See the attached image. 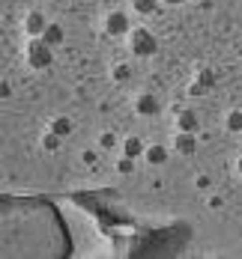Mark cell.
<instances>
[{
  "label": "cell",
  "instance_id": "1",
  "mask_svg": "<svg viewBox=\"0 0 242 259\" xmlns=\"http://www.w3.org/2000/svg\"><path fill=\"white\" fill-rule=\"evenodd\" d=\"M129 48H132L134 57L150 60V57L159 54V39H156V33H150L147 27H137V30L129 33Z\"/></svg>",
  "mask_w": 242,
  "mask_h": 259
},
{
  "label": "cell",
  "instance_id": "2",
  "mask_svg": "<svg viewBox=\"0 0 242 259\" xmlns=\"http://www.w3.org/2000/svg\"><path fill=\"white\" fill-rule=\"evenodd\" d=\"M24 60H27V66H30V69L42 72V69H48V66L54 63V48H51V45H45L42 39H27Z\"/></svg>",
  "mask_w": 242,
  "mask_h": 259
},
{
  "label": "cell",
  "instance_id": "3",
  "mask_svg": "<svg viewBox=\"0 0 242 259\" xmlns=\"http://www.w3.org/2000/svg\"><path fill=\"white\" fill-rule=\"evenodd\" d=\"M102 30H105L108 36H114V39H123V36H129V33H132V30H129V15H126L123 9H114V12H108Z\"/></svg>",
  "mask_w": 242,
  "mask_h": 259
},
{
  "label": "cell",
  "instance_id": "4",
  "mask_svg": "<svg viewBox=\"0 0 242 259\" xmlns=\"http://www.w3.org/2000/svg\"><path fill=\"white\" fill-rule=\"evenodd\" d=\"M174 152L177 155H194L197 152V131H177V140H174Z\"/></svg>",
  "mask_w": 242,
  "mask_h": 259
},
{
  "label": "cell",
  "instance_id": "5",
  "mask_svg": "<svg viewBox=\"0 0 242 259\" xmlns=\"http://www.w3.org/2000/svg\"><path fill=\"white\" fill-rule=\"evenodd\" d=\"M45 27H48V18H45V12H39V9H30V12L24 15V33L30 36V39H39Z\"/></svg>",
  "mask_w": 242,
  "mask_h": 259
},
{
  "label": "cell",
  "instance_id": "6",
  "mask_svg": "<svg viewBox=\"0 0 242 259\" xmlns=\"http://www.w3.org/2000/svg\"><path fill=\"white\" fill-rule=\"evenodd\" d=\"M213 83H215V72L213 69H200L197 78L191 80V87H188V96H206L213 90Z\"/></svg>",
  "mask_w": 242,
  "mask_h": 259
},
{
  "label": "cell",
  "instance_id": "7",
  "mask_svg": "<svg viewBox=\"0 0 242 259\" xmlns=\"http://www.w3.org/2000/svg\"><path fill=\"white\" fill-rule=\"evenodd\" d=\"M134 110H137V116H156L161 110V104L153 93H141V96L134 99Z\"/></svg>",
  "mask_w": 242,
  "mask_h": 259
},
{
  "label": "cell",
  "instance_id": "8",
  "mask_svg": "<svg viewBox=\"0 0 242 259\" xmlns=\"http://www.w3.org/2000/svg\"><path fill=\"white\" fill-rule=\"evenodd\" d=\"M45 45H51V48H60L63 42H66V30L63 24H57V21H48V27L42 30V36H39Z\"/></svg>",
  "mask_w": 242,
  "mask_h": 259
},
{
  "label": "cell",
  "instance_id": "9",
  "mask_svg": "<svg viewBox=\"0 0 242 259\" xmlns=\"http://www.w3.org/2000/svg\"><path fill=\"white\" fill-rule=\"evenodd\" d=\"M200 119L191 107H177V131H197Z\"/></svg>",
  "mask_w": 242,
  "mask_h": 259
},
{
  "label": "cell",
  "instance_id": "10",
  "mask_svg": "<svg viewBox=\"0 0 242 259\" xmlns=\"http://www.w3.org/2000/svg\"><path fill=\"white\" fill-rule=\"evenodd\" d=\"M144 158H147V164H153V167H161V164H167V146H161V143H153V146H147L144 149Z\"/></svg>",
  "mask_w": 242,
  "mask_h": 259
},
{
  "label": "cell",
  "instance_id": "11",
  "mask_svg": "<svg viewBox=\"0 0 242 259\" xmlns=\"http://www.w3.org/2000/svg\"><path fill=\"white\" fill-rule=\"evenodd\" d=\"M48 131H54L57 137H63V140H66V137L75 131V122H72L69 116H54L51 122H48Z\"/></svg>",
  "mask_w": 242,
  "mask_h": 259
},
{
  "label": "cell",
  "instance_id": "12",
  "mask_svg": "<svg viewBox=\"0 0 242 259\" xmlns=\"http://www.w3.org/2000/svg\"><path fill=\"white\" fill-rule=\"evenodd\" d=\"M144 149H147V143H144L141 137H126V140H123V152H120V155L144 158Z\"/></svg>",
  "mask_w": 242,
  "mask_h": 259
},
{
  "label": "cell",
  "instance_id": "13",
  "mask_svg": "<svg viewBox=\"0 0 242 259\" xmlns=\"http://www.w3.org/2000/svg\"><path fill=\"white\" fill-rule=\"evenodd\" d=\"M132 63H117V66H114V69H111V78L117 80V83H129V80H132Z\"/></svg>",
  "mask_w": 242,
  "mask_h": 259
},
{
  "label": "cell",
  "instance_id": "14",
  "mask_svg": "<svg viewBox=\"0 0 242 259\" xmlns=\"http://www.w3.org/2000/svg\"><path fill=\"white\" fill-rule=\"evenodd\" d=\"M161 0H132V9L137 15H156V9H159Z\"/></svg>",
  "mask_w": 242,
  "mask_h": 259
},
{
  "label": "cell",
  "instance_id": "15",
  "mask_svg": "<svg viewBox=\"0 0 242 259\" xmlns=\"http://www.w3.org/2000/svg\"><path fill=\"white\" fill-rule=\"evenodd\" d=\"M224 128L230 131V134H242V110H230V113H227Z\"/></svg>",
  "mask_w": 242,
  "mask_h": 259
},
{
  "label": "cell",
  "instance_id": "16",
  "mask_svg": "<svg viewBox=\"0 0 242 259\" xmlns=\"http://www.w3.org/2000/svg\"><path fill=\"white\" fill-rule=\"evenodd\" d=\"M60 143H63V137H57L54 131H45V134H42V149H45V152H57Z\"/></svg>",
  "mask_w": 242,
  "mask_h": 259
},
{
  "label": "cell",
  "instance_id": "17",
  "mask_svg": "<svg viewBox=\"0 0 242 259\" xmlns=\"http://www.w3.org/2000/svg\"><path fill=\"white\" fill-rule=\"evenodd\" d=\"M134 161H137V158L120 155V158H117V173H123V176H132V173H134Z\"/></svg>",
  "mask_w": 242,
  "mask_h": 259
},
{
  "label": "cell",
  "instance_id": "18",
  "mask_svg": "<svg viewBox=\"0 0 242 259\" xmlns=\"http://www.w3.org/2000/svg\"><path fill=\"white\" fill-rule=\"evenodd\" d=\"M99 146H102V149H114V146H117V137H114V134H102Z\"/></svg>",
  "mask_w": 242,
  "mask_h": 259
},
{
  "label": "cell",
  "instance_id": "19",
  "mask_svg": "<svg viewBox=\"0 0 242 259\" xmlns=\"http://www.w3.org/2000/svg\"><path fill=\"white\" fill-rule=\"evenodd\" d=\"M9 96H12V87H9L6 80H0V102H6Z\"/></svg>",
  "mask_w": 242,
  "mask_h": 259
},
{
  "label": "cell",
  "instance_id": "20",
  "mask_svg": "<svg viewBox=\"0 0 242 259\" xmlns=\"http://www.w3.org/2000/svg\"><path fill=\"white\" fill-rule=\"evenodd\" d=\"M210 185H213V182H210V176H200V179H197V188H200V191H206Z\"/></svg>",
  "mask_w": 242,
  "mask_h": 259
},
{
  "label": "cell",
  "instance_id": "21",
  "mask_svg": "<svg viewBox=\"0 0 242 259\" xmlns=\"http://www.w3.org/2000/svg\"><path fill=\"white\" fill-rule=\"evenodd\" d=\"M93 161H96V152H93V149H87V152H84V164H93Z\"/></svg>",
  "mask_w": 242,
  "mask_h": 259
},
{
  "label": "cell",
  "instance_id": "22",
  "mask_svg": "<svg viewBox=\"0 0 242 259\" xmlns=\"http://www.w3.org/2000/svg\"><path fill=\"white\" fill-rule=\"evenodd\" d=\"M161 3H164V6H183L186 0H161Z\"/></svg>",
  "mask_w": 242,
  "mask_h": 259
},
{
  "label": "cell",
  "instance_id": "23",
  "mask_svg": "<svg viewBox=\"0 0 242 259\" xmlns=\"http://www.w3.org/2000/svg\"><path fill=\"white\" fill-rule=\"evenodd\" d=\"M236 173L242 176V155H239V161H236Z\"/></svg>",
  "mask_w": 242,
  "mask_h": 259
}]
</instances>
